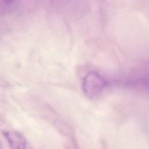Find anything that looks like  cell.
Here are the masks:
<instances>
[{
	"label": "cell",
	"instance_id": "cell-1",
	"mask_svg": "<svg viewBox=\"0 0 149 149\" xmlns=\"http://www.w3.org/2000/svg\"><path fill=\"white\" fill-rule=\"evenodd\" d=\"M105 80L95 72H90L83 79V88L87 97L94 98L97 97L107 86Z\"/></svg>",
	"mask_w": 149,
	"mask_h": 149
},
{
	"label": "cell",
	"instance_id": "cell-2",
	"mask_svg": "<svg viewBox=\"0 0 149 149\" xmlns=\"http://www.w3.org/2000/svg\"><path fill=\"white\" fill-rule=\"evenodd\" d=\"M3 134L11 149H26V141L21 133L15 131H6L3 132Z\"/></svg>",
	"mask_w": 149,
	"mask_h": 149
},
{
	"label": "cell",
	"instance_id": "cell-3",
	"mask_svg": "<svg viewBox=\"0 0 149 149\" xmlns=\"http://www.w3.org/2000/svg\"><path fill=\"white\" fill-rule=\"evenodd\" d=\"M4 3H7V4H10L13 3L15 0H2Z\"/></svg>",
	"mask_w": 149,
	"mask_h": 149
}]
</instances>
